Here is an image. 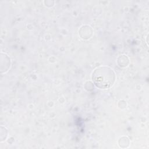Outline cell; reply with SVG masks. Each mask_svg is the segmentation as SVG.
I'll use <instances>...</instances> for the list:
<instances>
[{
  "label": "cell",
  "mask_w": 149,
  "mask_h": 149,
  "mask_svg": "<svg viewBox=\"0 0 149 149\" xmlns=\"http://www.w3.org/2000/svg\"><path fill=\"white\" fill-rule=\"evenodd\" d=\"M93 80L95 85L102 89L111 87L114 83L115 76L112 69L102 66L97 68L93 73Z\"/></svg>",
  "instance_id": "6da1fadb"
}]
</instances>
